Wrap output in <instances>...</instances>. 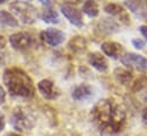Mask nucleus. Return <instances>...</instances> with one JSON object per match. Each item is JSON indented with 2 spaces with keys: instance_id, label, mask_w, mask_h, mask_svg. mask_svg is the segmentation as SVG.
<instances>
[{
  "instance_id": "a878e982",
  "label": "nucleus",
  "mask_w": 147,
  "mask_h": 136,
  "mask_svg": "<svg viewBox=\"0 0 147 136\" xmlns=\"http://www.w3.org/2000/svg\"><path fill=\"white\" fill-rule=\"evenodd\" d=\"M6 61V54L0 50V64H3Z\"/></svg>"
},
{
  "instance_id": "423d86ee",
  "label": "nucleus",
  "mask_w": 147,
  "mask_h": 136,
  "mask_svg": "<svg viewBox=\"0 0 147 136\" xmlns=\"http://www.w3.org/2000/svg\"><path fill=\"white\" fill-rule=\"evenodd\" d=\"M121 62L128 68H134L142 72H147V58L142 55L135 53H127L121 57Z\"/></svg>"
},
{
  "instance_id": "4468645a",
  "label": "nucleus",
  "mask_w": 147,
  "mask_h": 136,
  "mask_svg": "<svg viewBox=\"0 0 147 136\" xmlns=\"http://www.w3.org/2000/svg\"><path fill=\"white\" fill-rule=\"evenodd\" d=\"M18 25V22H17V18L6 12V10H0V27H3V28H16Z\"/></svg>"
},
{
  "instance_id": "20e7f679",
  "label": "nucleus",
  "mask_w": 147,
  "mask_h": 136,
  "mask_svg": "<svg viewBox=\"0 0 147 136\" xmlns=\"http://www.w3.org/2000/svg\"><path fill=\"white\" fill-rule=\"evenodd\" d=\"M10 124L17 131H31L36 125V118L29 110L24 107H16L11 112Z\"/></svg>"
},
{
  "instance_id": "f03ea898",
  "label": "nucleus",
  "mask_w": 147,
  "mask_h": 136,
  "mask_svg": "<svg viewBox=\"0 0 147 136\" xmlns=\"http://www.w3.org/2000/svg\"><path fill=\"white\" fill-rule=\"evenodd\" d=\"M3 84L13 96L31 99L34 95V85L29 74L20 68H8L3 72Z\"/></svg>"
},
{
  "instance_id": "1a4fd4ad",
  "label": "nucleus",
  "mask_w": 147,
  "mask_h": 136,
  "mask_svg": "<svg viewBox=\"0 0 147 136\" xmlns=\"http://www.w3.org/2000/svg\"><path fill=\"white\" fill-rule=\"evenodd\" d=\"M38 89L46 100H55L59 96V90L55 87V84L49 79H43L39 81Z\"/></svg>"
},
{
  "instance_id": "f3484780",
  "label": "nucleus",
  "mask_w": 147,
  "mask_h": 136,
  "mask_svg": "<svg viewBox=\"0 0 147 136\" xmlns=\"http://www.w3.org/2000/svg\"><path fill=\"white\" fill-rule=\"evenodd\" d=\"M82 10H83V13H86L89 17H96V16H98V14H99L98 5H97V2H95V1H86V2L83 3Z\"/></svg>"
},
{
  "instance_id": "aec40b11",
  "label": "nucleus",
  "mask_w": 147,
  "mask_h": 136,
  "mask_svg": "<svg viewBox=\"0 0 147 136\" xmlns=\"http://www.w3.org/2000/svg\"><path fill=\"white\" fill-rule=\"evenodd\" d=\"M73 50L78 52V50H82L86 48V41L82 37H74L73 39L70 41V45H69Z\"/></svg>"
},
{
  "instance_id": "bb28decb",
  "label": "nucleus",
  "mask_w": 147,
  "mask_h": 136,
  "mask_svg": "<svg viewBox=\"0 0 147 136\" xmlns=\"http://www.w3.org/2000/svg\"><path fill=\"white\" fill-rule=\"evenodd\" d=\"M143 121L145 125H147V107H145L143 111Z\"/></svg>"
},
{
  "instance_id": "2eb2a0df",
  "label": "nucleus",
  "mask_w": 147,
  "mask_h": 136,
  "mask_svg": "<svg viewBox=\"0 0 147 136\" xmlns=\"http://www.w3.org/2000/svg\"><path fill=\"white\" fill-rule=\"evenodd\" d=\"M114 75H115L116 80L122 85H128L132 80V73L127 69L116 68L114 71Z\"/></svg>"
},
{
  "instance_id": "f8f14e48",
  "label": "nucleus",
  "mask_w": 147,
  "mask_h": 136,
  "mask_svg": "<svg viewBox=\"0 0 147 136\" xmlns=\"http://www.w3.org/2000/svg\"><path fill=\"white\" fill-rule=\"evenodd\" d=\"M102 50L104 52L105 55L116 60L120 56L122 57L123 47H122V45H120L117 42H114V41H105V42L102 44Z\"/></svg>"
},
{
  "instance_id": "9b49d317",
  "label": "nucleus",
  "mask_w": 147,
  "mask_h": 136,
  "mask_svg": "<svg viewBox=\"0 0 147 136\" xmlns=\"http://www.w3.org/2000/svg\"><path fill=\"white\" fill-rule=\"evenodd\" d=\"M92 97H94V89L91 86H89L87 84L79 85L72 92V99L76 102L89 101Z\"/></svg>"
},
{
  "instance_id": "dca6fc26",
  "label": "nucleus",
  "mask_w": 147,
  "mask_h": 136,
  "mask_svg": "<svg viewBox=\"0 0 147 136\" xmlns=\"http://www.w3.org/2000/svg\"><path fill=\"white\" fill-rule=\"evenodd\" d=\"M41 17H42L43 22L49 23V24H56V23H58V22H59L58 13H57L55 9L50 8V7H47V8L43 10V13H42Z\"/></svg>"
},
{
  "instance_id": "c85d7f7f",
  "label": "nucleus",
  "mask_w": 147,
  "mask_h": 136,
  "mask_svg": "<svg viewBox=\"0 0 147 136\" xmlns=\"http://www.w3.org/2000/svg\"><path fill=\"white\" fill-rule=\"evenodd\" d=\"M146 101H147V97H146Z\"/></svg>"
},
{
  "instance_id": "9d476101",
  "label": "nucleus",
  "mask_w": 147,
  "mask_h": 136,
  "mask_svg": "<svg viewBox=\"0 0 147 136\" xmlns=\"http://www.w3.org/2000/svg\"><path fill=\"white\" fill-rule=\"evenodd\" d=\"M104 10H105L107 14H110L112 16L116 17V18H117L120 22H122L123 24H125V25L130 24L129 14L127 13V10H125L122 6H120V5H117V3H107V5H105Z\"/></svg>"
},
{
  "instance_id": "39448f33",
  "label": "nucleus",
  "mask_w": 147,
  "mask_h": 136,
  "mask_svg": "<svg viewBox=\"0 0 147 136\" xmlns=\"http://www.w3.org/2000/svg\"><path fill=\"white\" fill-rule=\"evenodd\" d=\"M9 42L16 50H26L34 45V38L28 32H17L9 37Z\"/></svg>"
},
{
  "instance_id": "6ab92c4d",
  "label": "nucleus",
  "mask_w": 147,
  "mask_h": 136,
  "mask_svg": "<svg viewBox=\"0 0 147 136\" xmlns=\"http://www.w3.org/2000/svg\"><path fill=\"white\" fill-rule=\"evenodd\" d=\"M100 25L103 28L104 31H107L109 33H112V32H115L117 30V24L114 20H111V18H104L102 22H100Z\"/></svg>"
},
{
  "instance_id": "4be33fe9",
  "label": "nucleus",
  "mask_w": 147,
  "mask_h": 136,
  "mask_svg": "<svg viewBox=\"0 0 147 136\" xmlns=\"http://www.w3.org/2000/svg\"><path fill=\"white\" fill-rule=\"evenodd\" d=\"M5 102H6V92L3 87L0 86V104H3Z\"/></svg>"
},
{
  "instance_id": "a211bd4d",
  "label": "nucleus",
  "mask_w": 147,
  "mask_h": 136,
  "mask_svg": "<svg viewBox=\"0 0 147 136\" xmlns=\"http://www.w3.org/2000/svg\"><path fill=\"white\" fill-rule=\"evenodd\" d=\"M129 9H131L136 15H139V16H143V13L145 12L144 10V3L140 2V1H127L124 3Z\"/></svg>"
},
{
  "instance_id": "cd10ccee",
  "label": "nucleus",
  "mask_w": 147,
  "mask_h": 136,
  "mask_svg": "<svg viewBox=\"0 0 147 136\" xmlns=\"http://www.w3.org/2000/svg\"><path fill=\"white\" fill-rule=\"evenodd\" d=\"M3 136H22V135H20V134H17V133H7V134H5Z\"/></svg>"
},
{
  "instance_id": "393cba45",
  "label": "nucleus",
  "mask_w": 147,
  "mask_h": 136,
  "mask_svg": "<svg viewBox=\"0 0 147 136\" xmlns=\"http://www.w3.org/2000/svg\"><path fill=\"white\" fill-rule=\"evenodd\" d=\"M3 128H5V117L2 113H0V133Z\"/></svg>"
},
{
  "instance_id": "ddd939ff",
  "label": "nucleus",
  "mask_w": 147,
  "mask_h": 136,
  "mask_svg": "<svg viewBox=\"0 0 147 136\" xmlns=\"http://www.w3.org/2000/svg\"><path fill=\"white\" fill-rule=\"evenodd\" d=\"M90 65H92L96 70H98L99 72H106L109 69V63L107 60L105 58L104 55H102L100 53H91L88 57Z\"/></svg>"
},
{
  "instance_id": "412c9836",
  "label": "nucleus",
  "mask_w": 147,
  "mask_h": 136,
  "mask_svg": "<svg viewBox=\"0 0 147 136\" xmlns=\"http://www.w3.org/2000/svg\"><path fill=\"white\" fill-rule=\"evenodd\" d=\"M132 45H134L136 48H138V49H143L144 46H145L144 41L140 40V39H134V40H132Z\"/></svg>"
},
{
  "instance_id": "0eeeda50",
  "label": "nucleus",
  "mask_w": 147,
  "mask_h": 136,
  "mask_svg": "<svg viewBox=\"0 0 147 136\" xmlns=\"http://www.w3.org/2000/svg\"><path fill=\"white\" fill-rule=\"evenodd\" d=\"M61 10H62L63 15L73 25L78 27V28H81L83 25V20H82L81 12L75 6H73L72 3H63V5H61Z\"/></svg>"
},
{
  "instance_id": "6e6552de",
  "label": "nucleus",
  "mask_w": 147,
  "mask_h": 136,
  "mask_svg": "<svg viewBox=\"0 0 147 136\" xmlns=\"http://www.w3.org/2000/svg\"><path fill=\"white\" fill-rule=\"evenodd\" d=\"M40 38L45 44H47L51 47H56L65 40V34L64 32H62L61 30H57V29H47L41 32Z\"/></svg>"
},
{
  "instance_id": "5701e85b",
  "label": "nucleus",
  "mask_w": 147,
  "mask_h": 136,
  "mask_svg": "<svg viewBox=\"0 0 147 136\" xmlns=\"http://www.w3.org/2000/svg\"><path fill=\"white\" fill-rule=\"evenodd\" d=\"M6 45H7V41H6L5 37L0 35V50H2V49L6 47Z\"/></svg>"
},
{
  "instance_id": "b1692460",
  "label": "nucleus",
  "mask_w": 147,
  "mask_h": 136,
  "mask_svg": "<svg viewBox=\"0 0 147 136\" xmlns=\"http://www.w3.org/2000/svg\"><path fill=\"white\" fill-rule=\"evenodd\" d=\"M139 30H140L142 34L144 35V38L146 39V41H147V25H142V27L139 28Z\"/></svg>"
},
{
  "instance_id": "7ed1b4c3",
  "label": "nucleus",
  "mask_w": 147,
  "mask_h": 136,
  "mask_svg": "<svg viewBox=\"0 0 147 136\" xmlns=\"http://www.w3.org/2000/svg\"><path fill=\"white\" fill-rule=\"evenodd\" d=\"M9 9L13 14L24 24H32L39 17L38 9L30 2L26 1H15L9 5Z\"/></svg>"
},
{
  "instance_id": "f257e3e1",
  "label": "nucleus",
  "mask_w": 147,
  "mask_h": 136,
  "mask_svg": "<svg viewBox=\"0 0 147 136\" xmlns=\"http://www.w3.org/2000/svg\"><path fill=\"white\" fill-rule=\"evenodd\" d=\"M91 118L104 136H112L122 131L125 124V110L110 100H100L92 107Z\"/></svg>"
}]
</instances>
